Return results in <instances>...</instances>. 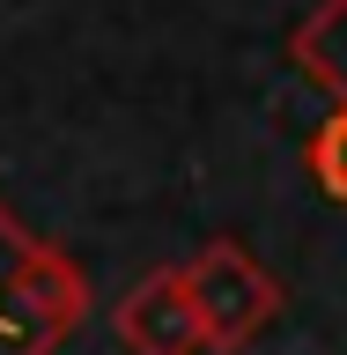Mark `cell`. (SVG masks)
Wrapping results in <instances>:
<instances>
[{
	"label": "cell",
	"instance_id": "cell-1",
	"mask_svg": "<svg viewBox=\"0 0 347 355\" xmlns=\"http://www.w3.org/2000/svg\"><path fill=\"white\" fill-rule=\"evenodd\" d=\"M96 288L82 259L37 237L30 222L0 200V355H60L82 333Z\"/></svg>",
	"mask_w": 347,
	"mask_h": 355
},
{
	"label": "cell",
	"instance_id": "cell-2",
	"mask_svg": "<svg viewBox=\"0 0 347 355\" xmlns=\"http://www.w3.org/2000/svg\"><path fill=\"white\" fill-rule=\"evenodd\" d=\"M185 288H193V311H199V333L215 355H244L274 318H281V282L259 266V252H244L237 237H207L185 259Z\"/></svg>",
	"mask_w": 347,
	"mask_h": 355
},
{
	"label": "cell",
	"instance_id": "cell-3",
	"mask_svg": "<svg viewBox=\"0 0 347 355\" xmlns=\"http://www.w3.org/2000/svg\"><path fill=\"white\" fill-rule=\"evenodd\" d=\"M111 333H118V348H126V355H199V348H207V333H199L185 266H148V274L118 296Z\"/></svg>",
	"mask_w": 347,
	"mask_h": 355
},
{
	"label": "cell",
	"instance_id": "cell-4",
	"mask_svg": "<svg viewBox=\"0 0 347 355\" xmlns=\"http://www.w3.org/2000/svg\"><path fill=\"white\" fill-rule=\"evenodd\" d=\"M288 60L303 67V82H318L332 104H347V0H318L288 30Z\"/></svg>",
	"mask_w": 347,
	"mask_h": 355
},
{
	"label": "cell",
	"instance_id": "cell-5",
	"mask_svg": "<svg viewBox=\"0 0 347 355\" xmlns=\"http://www.w3.org/2000/svg\"><path fill=\"white\" fill-rule=\"evenodd\" d=\"M303 171L318 178V193L347 207V104H332V119H318V133L303 141Z\"/></svg>",
	"mask_w": 347,
	"mask_h": 355
}]
</instances>
